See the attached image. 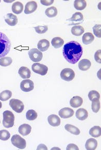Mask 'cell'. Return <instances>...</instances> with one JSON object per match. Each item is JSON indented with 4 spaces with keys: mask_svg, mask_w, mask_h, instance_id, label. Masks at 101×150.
<instances>
[{
    "mask_svg": "<svg viewBox=\"0 0 101 150\" xmlns=\"http://www.w3.org/2000/svg\"><path fill=\"white\" fill-rule=\"evenodd\" d=\"M95 40V36L91 33H85L82 36V42L85 45L91 44Z\"/></svg>",
    "mask_w": 101,
    "mask_h": 150,
    "instance_id": "22",
    "label": "cell"
},
{
    "mask_svg": "<svg viewBox=\"0 0 101 150\" xmlns=\"http://www.w3.org/2000/svg\"><path fill=\"white\" fill-rule=\"evenodd\" d=\"M87 6V2L85 0H77L74 2V7L75 9L82 11Z\"/></svg>",
    "mask_w": 101,
    "mask_h": 150,
    "instance_id": "27",
    "label": "cell"
},
{
    "mask_svg": "<svg viewBox=\"0 0 101 150\" xmlns=\"http://www.w3.org/2000/svg\"><path fill=\"white\" fill-rule=\"evenodd\" d=\"M13 62L11 57H5L0 59V65L3 67L9 66Z\"/></svg>",
    "mask_w": 101,
    "mask_h": 150,
    "instance_id": "30",
    "label": "cell"
},
{
    "mask_svg": "<svg viewBox=\"0 0 101 150\" xmlns=\"http://www.w3.org/2000/svg\"><path fill=\"white\" fill-rule=\"evenodd\" d=\"M85 146L87 150H95L97 146V141L94 138H90L86 142Z\"/></svg>",
    "mask_w": 101,
    "mask_h": 150,
    "instance_id": "21",
    "label": "cell"
},
{
    "mask_svg": "<svg viewBox=\"0 0 101 150\" xmlns=\"http://www.w3.org/2000/svg\"><path fill=\"white\" fill-rule=\"evenodd\" d=\"M72 35L74 36H80L83 34L85 32V29L81 25H75L72 28L71 30Z\"/></svg>",
    "mask_w": 101,
    "mask_h": 150,
    "instance_id": "25",
    "label": "cell"
},
{
    "mask_svg": "<svg viewBox=\"0 0 101 150\" xmlns=\"http://www.w3.org/2000/svg\"><path fill=\"white\" fill-rule=\"evenodd\" d=\"M20 88L25 92H29L30 91H32L34 88V82L31 80H24L21 82Z\"/></svg>",
    "mask_w": 101,
    "mask_h": 150,
    "instance_id": "9",
    "label": "cell"
},
{
    "mask_svg": "<svg viewBox=\"0 0 101 150\" xmlns=\"http://www.w3.org/2000/svg\"><path fill=\"white\" fill-rule=\"evenodd\" d=\"M32 127L27 124H23L18 128V132L24 136L29 135L32 131Z\"/></svg>",
    "mask_w": 101,
    "mask_h": 150,
    "instance_id": "14",
    "label": "cell"
},
{
    "mask_svg": "<svg viewBox=\"0 0 101 150\" xmlns=\"http://www.w3.org/2000/svg\"><path fill=\"white\" fill-rule=\"evenodd\" d=\"M24 9V5L20 2H16L12 5L11 9L14 13L19 15L23 12Z\"/></svg>",
    "mask_w": 101,
    "mask_h": 150,
    "instance_id": "20",
    "label": "cell"
},
{
    "mask_svg": "<svg viewBox=\"0 0 101 150\" xmlns=\"http://www.w3.org/2000/svg\"><path fill=\"white\" fill-rule=\"evenodd\" d=\"M69 20L71 21H81L83 20V16L81 13L80 12H76L72 15V18L69 19Z\"/></svg>",
    "mask_w": 101,
    "mask_h": 150,
    "instance_id": "33",
    "label": "cell"
},
{
    "mask_svg": "<svg viewBox=\"0 0 101 150\" xmlns=\"http://www.w3.org/2000/svg\"><path fill=\"white\" fill-rule=\"evenodd\" d=\"M11 142L13 146L20 149H24L26 146V141L19 135H13L11 137Z\"/></svg>",
    "mask_w": 101,
    "mask_h": 150,
    "instance_id": "4",
    "label": "cell"
},
{
    "mask_svg": "<svg viewBox=\"0 0 101 150\" xmlns=\"http://www.w3.org/2000/svg\"><path fill=\"white\" fill-rule=\"evenodd\" d=\"M0 3H1V1H0Z\"/></svg>",
    "mask_w": 101,
    "mask_h": 150,
    "instance_id": "43",
    "label": "cell"
},
{
    "mask_svg": "<svg viewBox=\"0 0 101 150\" xmlns=\"http://www.w3.org/2000/svg\"><path fill=\"white\" fill-rule=\"evenodd\" d=\"M28 54L30 60L33 62H40L42 59V53L41 51L37 49H32L29 51Z\"/></svg>",
    "mask_w": 101,
    "mask_h": 150,
    "instance_id": "8",
    "label": "cell"
},
{
    "mask_svg": "<svg viewBox=\"0 0 101 150\" xmlns=\"http://www.w3.org/2000/svg\"><path fill=\"white\" fill-rule=\"evenodd\" d=\"M88 97L90 100L92 101L93 99H95V98L100 99V95L97 91L92 90L89 92V93L88 94Z\"/></svg>",
    "mask_w": 101,
    "mask_h": 150,
    "instance_id": "35",
    "label": "cell"
},
{
    "mask_svg": "<svg viewBox=\"0 0 101 150\" xmlns=\"http://www.w3.org/2000/svg\"><path fill=\"white\" fill-rule=\"evenodd\" d=\"M51 43H52V46L54 47L55 48H59L63 46L64 41L62 38L56 37L52 39Z\"/></svg>",
    "mask_w": 101,
    "mask_h": 150,
    "instance_id": "24",
    "label": "cell"
},
{
    "mask_svg": "<svg viewBox=\"0 0 101 150\" xmlns=\"http://www.w3.org/2000/svg\"><path fill=\"white\" fill-rule=\"evenodd\" d=\"M76 116L77 118L79 120L84 121L88 118V111L83 108H80L77 111Z\"/></svg>",
    "mask_w": 101,
    "mask_h": 150,
    "instance_id": "17",
    "label": "cell"
},
{
    "mask_svg": "<svg viewBox=\"0 0 101 150\" xmlns=\"http://www.w3.org/2000/svg\"><path fill=\"white\" fill-rule=\"evenodd\" d=\"M66 149L67 150H79V148L76 144H71L68 145Z\"/></svg>",
    "mask_w": 101,
    "mask_h": 150,
    "instance_id": "40",
    "label": "cell"
},
{
    "mask_svg": "<svg viewBox=\"0 0 101 150\" xmlns=\"http://www.w3.org/2000/svg\"><path fill=\"white\" fill-rule=\"evenodd\" d=\"M34 29L36 32L38 34H44L48 30V27L47 25H39L37 27H34Z\"/></svg>",
    "mask_w": 101,
    "mask_h": 150,
    "instance_id": "36",
    "label": "cell"
},
{
    "mask_svg": "<svg viewBox=\"0 0 101 150\" xmlns=\"http://www.w3.org/2000/svg\"><path fill=\"white\" fill-rule=\"evenodd\" d=\"M3 125L5 128H11L14 125L15 116L11 111L6 110L3 113Z\"/></svg>",
    "mask_w": 101,
    "mask_h": 150,
    "instance_id": "3",
    "label": "cell"
},
{
    "mask_svg": "<svg viewBox=\"0 0 101 150\" xmlns=\"http://www.w3.org/2000/svg\"><path fill=\"white\" fill-rule=\"evenodd\" d=\"M38 150H47V148L43 144H41L37 148Z\"/></svg>",
    "mask_w": 101,
    "mask_h": 150,
    "instance_id": "41",
    "label": "cell"
},
{
    "mask_svg": "<svg viewBox=\"0 0 101 150\" xmlns=\"http://www.w3.org/2000/svg\"><path fill=\"white\" fill-rule=\"evenodd\" d=\"M11 137V134L9 131L6 130H0V140L3 141H7Z\"/></svg>",
    "mask_w": 101,
    "mask_h": 150,
    "instance_id": "34",
    "label": "cell"
},
{
    "mask_svg": "<svg viewBox=\"0 0 101 150\" xmlns=\"http://www.w3.org/2000/svg\"><path fill=\"white\" fill-rule=\"evenodd\" d=\"M38 117V113L34 110H29L26 113V118L29 121H34Z\"/></svg>",
    "mask_w": 101,
    "mask_h": 150,
    "instance_id": "32",
    "label": "cell"
},
{
    "mask_svg": "<svg viewBox=\"0 0 101 150\" xmlns=\"http://www.w3.org/2000/svg\"><path fill=\"white\" fill-rule=\"evenodd\" d=\"M100 109V99L95 98L92 100V110L95 113H97Z\"/></svg>",
    "mask_w": 101,
    "mask_h": 150,
    "instance_id": "31",
    "label": "cell"
},
{
    "mask_svg": "<svg viewBox=\"0 0 101 150\" xmlns=\"http://www.w3.org/2000/svg\"><path fill=\"white\" fill-rule=\"evenodd\" d=\"M83 104V99L79 96L72 97L70 100V105L73 108H78Z\"/></svg>",
    "mask_w": 101,
    "mask_h": 150,
    "instance_id": "15",
    "label": "cell"
},
{
    "mask_svg": "<svg viewBox=\"0 0 101 150\" xmlns=\"http://www.w3.org/2000/svg\"><path fill=\"white\" fill-rule=\"evenodd\" d=\"M65 128L68 132H70L72 134L74 135H79L80 133L79 129L72 125L67 124L65 126Z\"/></svg>",
    "mask_w": 101,
    "mask_h": 150,
    "instance_id": "26",
    "label": "cell"
},
{
    "mask_svg": "<svg viewBox=\"0 0 101 150\" xmlns=\"http://www.w3.org/2000/svg\"><path fill=\"white\" fill-rule=\"evenodd\" d=\"M40 2L44 6H49L50 5H52L54 3V1L53 0H51V1L41 0Z\"/></svg>",
    "mask_w": 101,
    "mask_h": 150,
    "instance_id": "39",
    "label": "cell"
},
{
    "mask_svg": "<svg viewBox=\"0 0 101 150\" xmlns=\"http://www.w3.org/2000/svg\"><path fill=\"white\" fill-rule=\"evenodd\" d=\"M90 135L93 137L98 138L101 136V128L100 126H95L90 129Z\"/></svg>",
    "mask_w": 101,
    "mask_h": 150,
    "instance_id": "23",
    "label": "cell"
},
{
    "mask_svg": "<svg viewBox=\"0 0 101 150\" xmlns=\"http://www.w3.org/2000/svg\"><path fill=\"white\" fill-rule=\"evenodd\" d=\"M45 15L49 18L54 17L57 15V9L55 7L52 6L49 7L46 9Z\"/></svg>",
    "mask_w": 101,
    "mask_h": 150,
    "instance_id": "28",
    "label": "cell"
},
{
    "mask_svg": "<svg viewBox=\"0 0 101 150\" xmlns=\"http://www.w3.org/2000/svg\"><path fill=\"white\" fill-rule=\"evenodd\" d=\"M0 123H1V121H0Z\"/></svg>",
    "mask_w": 101,
    "mask_h": 150,
    "instance_id": "44",
    "label": "cell"
},
{
    "mask_svg": "<svg viewBox=\"0 0 101 150\" xmlns=\"http://www.w3.org/2000/svg\"><path fill=\"white\" fill-rule=\"evenodd\" d=\"M32 70L34 72L38 74L41 76H44L47 74L48 67L45 65L36 63L32 65Z\"/></svg>",
    "mask_w": 101,
    "mask_h": 150,
    "instance_id": "7",
    "label": "cell"
},
{
    "mask_svg": "<svg viewBox=\"0 0 101 150\" xmlns=\"http://www.w3.org/2000/svg\"><path fill=\"white\" fill-rule=\"evenodd\" d=\"M38 7L37 3L35 1H32L27 3L25 6V13L29 14L34 13L36 11Z\"/></svg>",
    "mask_w": 101,
    "mask_h": 150,
    "instance_id": "11",
    "label": "cell"
},
{
    "mask_svg": "<svg viewBox=\"0 0 101 150\" xmlns=\"http://www.w3.org/2000/svg\"><path fill=\"white\" fill-rule=\"evenodd\" d=\"M83 54V48L81 45L76 41L66 43L63 47V54L65 60L70 64L78 62Z\"/></svg>",
    "mask_w": 101,
    "mask_h": 150,
    "instance_id": "1",
    "label": "cell"
},
{
    "mask_svg": "<svg viewBox=\"0 0 101 150\" xmlns=\"http://www.w3.org/2000/svg\"><path fill=\"white\" fill-rule=\"evenodd\" d=\"M49 47V41L45 39L40 40L38 43V48L41 52L47 51Z\"/></svg>",
    "mask_w": 101,
    "mask_h": 150,
    "instance_id": "18",
    "label": "cell"
},
{
    "mask_svg": "<svg viewBox=\"0 0 101 150\" xmlns=\"http://www.w3.org/2000/svg\"><path fill=\"white\" fill-rule=\"evenodd\" d=\"M9 104L13 110L18 113L22 112L24 109V105L20 100L11 99L9 101Z\"/></svg>",
    "mask_w": 101,
    "mask_h": 150,
    "instance_id": "5",
    "label": "cell"
},
{
    "mask_svg": "<svg viewBox=\"0 0 101 150\" xmlns=\"http://www.w3.org/2000/svg\"><path fill=\"white\" fill-rule=\"evenodd\" d=\"M101 50H99L95 53V60L99 63H101Z\"/></svg>",
    "mask_w": 101,
    "mask_h": 150,
    "instance_id": "38",
    "label": "cell"
},
{
    "mask_svg": "<svg viewBox=\"0 0 101 150\" xmlns=\"http://www.w3.org/2000/svg\"><path fill=\"white\" fill-rule=\"evenodd\" d=\"M11 48V42L5 34L0 32V58L8 54Z\"/></svg>",
    "mask_w": 101,
    "mask_h": 150,
    "instance_id": "2",
    "label": "cell"
},
{
    "mask_svg": "<svg viewBox=\"0 0 101 150\" xmlns=\"http://www.w3.org/2000/svg\"><path fill=\"white\" fill-rule=\"evenodd\" d=\"M11 96H12V92L11 91H3L0 93V100L3 102L7 101L9 98H11Z\"/></svg>",
    "mask_w": 101,
    "mask_h": 150,
    "instance_id": "29",
    "label": "cell"
},
{
    "mask_svg": "<svg viewBox=\"0 0 101 150\" xmlns=\"http://www.w3.org/2000/svg\"><path fill=\"white\" fill-rule=\"evenodd\" d=\"M74 111L70 108H64L59 111V115L63 119H68L73 116Z\"/></svg>",
    "mask_w": 101,
    "mask_h": 150,
    "instance_id": "10",
    "label": "cell"
},
{
    "mask_svg": "<svg viewBox=\"0 0 101 150\" xmlns=\"http://www.w3.org/2000/svg\"><path fill=\"white\" fill-rule=\"evenodd\" d=\"M101 24H96L93 28V32L95 35L99 38H101Z\"/></svg>",
    "mask_w": 101,
    "mask_h": 150,
    "instance_id": "37",
    "label": "cell"
},
{
    "mask_svg": "<svg viewBox=\"0 0 101 150\" xmlns=\"http://www.w3.org/2000/svg\"><path fill=\"white\" fill-rule=\"evenodd\" d=\"M91 66V63L88 59H82L79 63V69L82 71H86L90 69Z\"/></svg>",
    "mask_w": 101,
    "mask_h": 150,
    "instance_id": "19",
    "label": "cell"
},
{
    "mask_svg": "<svg viewBox=\"0 0 101 150\" xmlns=\"http://www.w3.org/2000/svg\"><path fill=\"white\" fill-rule=\"evenodd\" d=\"M18 74L23 79H29L31 76V71L29 69L25 66L20 67L18 71Z\"/></svg>",
    "mask_w": 101,
    "mask_h": 150,
    "instance_id": "16",
    "label": "cell"
},
{
    "mask_svg": "<svg viewBox=\"0 0 101 150\" xmlns=\"http://www.w3.org/2000/svg\"><path fill=\"white\" fill-rule=\"evenodd\" d=\"M75 73L74 71L69 68L63 69L61 73V77L62 79L66 81H70L74 79Z\"/></svg>",
    "mask_w": 101,
    "mask_h": 150,
    "instance_id": "6",
    "label": "cell"
},
{
    "mask_svg": "<svg viewBox=\"0 0 101 150\" xmlns=\"http://www.w3.org/2000/svg\"><path fill=\"white\" fill-rule=\"evenodd\" d=\"M2 104L1 102H0V109L2 108Z\"/></svg>",
    "mask_w": 101,
    "mask_h": 150,
    "instance_id": "42",
    "label": "cell"
},
{
    "mask_svg": "<svg viewBox=\"0 0 101 150\" xmlns=\"http://www.w3.org/2000/svg\"><path fill=\"white\" fill-rule=\"evenodd\" d=\"M47 120L49 125L53 127L59 126L61 124V119L56 115H50L48 117Z\"/></svg>",
    "mask_w": 101,
    "mask_h": 150,
    "instance_id": "13",
    "label": "cell"
},
{
    "mask_svg": "<svg viewBox=\"0 0 101 150\" xmlns=\"http://www.w3.org/2000/svg\"><path fill=\"white\" fill-rule=\"evenodd\" d=\"M5 21L10 26H15L18 23V18L13 13H8L5 18Z\"/></svg>",
    "mask_w": 101,
    "mask_h": 150,
    "instance_id": "12",
    "label": "cell"
}]
</instances>
